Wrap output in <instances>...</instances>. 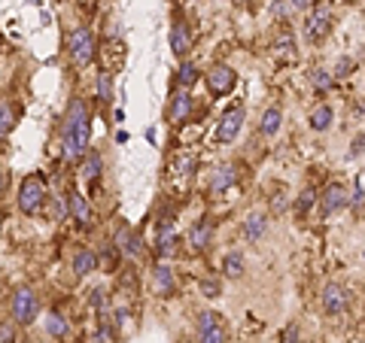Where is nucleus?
<instances>
[{
  "mask_svg": "<svg viewBox=\"0 0 365 343\" xmlns=\"http://www.w3.org/2000/svg\"><path fill=\"white\" fill-rule=\"evenodd\" d=\"M91 137V104L86 97H71L61 119V155L64 162H83Z\"/></svg>",
  "mask_w": 365,
  "mask_h": 343,
  "instance_id": "obj_1",
  "label": "nucleus"
},
{
  "mask_svg": "<svg viewBox=\"0 0 365 343\" xmlns=\"http://www.w3.org/2000/svg\"><path fill=\"white\" fill-rule=\"evenodd\" d=\"M40 316V295L34 285H16L13 292H9V319H13L16 325H34Z\"/></svg>",
  "mask_w": 365,
  "mask_h": 343,
  "instance_id": "obj_2",
  "label": "nucleus"
},
{
  "mask_svg": "<svg viewBox=\"0 0 365 343\" xmlns=\"http://www.w3.org/2000/svg\"><path fill=\"white\" fill-rule=\"evenodd\" d=\"M46 201H49V191H46V179L40 174H28L25 179L19 182V194H16V204L25 216H37Z\"/></svg>",
  "mask_w": 365,
  "mask_h": 343,
  "instance_id": "obj_3",
  "label": "nucleus"
},
{
  "mask_svg": "<svg viewBox=\"0 0 365 343\" xmlns=\"http://www.w3.org/2000/svg\"><path fill=\"white\" fill-rule=\"evenodd\" d=\"M67 52H71V61L76 67H88L91 61H95V33H91V28H73L71 33H67Z\"/></svg>",
  "mask_w": 365,
  "mask_h": 343,
  "instance_id": "obj_4",
  "label": "nucleus"
},
{
  "mask_svg": "<svg viewBox=\"0 0 365 343\" xmlns=\"http://www.w3.org/2000/svg\"><path fill=\"white\" fill-rule=\"evenodd\" d=\"M198 343H228V328L220 313L204 310L198 316Z\"/></svg>",
  "mask_w": 365,
  "mask_h": 343,
  "instance_id": "obj_5",
  "label": "nucleus"
},
{
  "mask_svg": "<svg viewBox=\"0 0 365 343\" xmlns=\"http://www.w3.org/2000/svg\"><path fill=\"white\" fill-rule=\"evenodd\" d=\"M319 213L326 216H335L338 210H344V207H350V191L341 186V182H332V186H326L323 189V194H319Z\"/></svg>",
  "mask_w": 365,
  "mask_h": 343,
  "instance_id": "obj_6",
  "label": "nucleus"
},
{
  "mask_svg": "<svg viewBox=\"0 0 365 343\" xmlns=\"http://www.w3.org/2000/svg\"><path fill=\"white\" fill-rule=\"evenodd\" d=\"M67 216L79 225V228H91L95 225V213H91V204L86 201V194L79 189L67 191Z\"/></svg>",
  "mask_w": 365,
  "mask_h": 343,
  "instance_id": "obj_7",
  "label": "nucleus"
},
{
  "mask_svg": "<svg viewBox=\"0 0 365 343\" xmlns=\"http://www.w3.org/2000/svg\"><path fill=\"white\" fill-rule=\"evenodd\" d=\"M113 243H116L119 255H125V258H140L143 255V240H140V234H137L131 225H125V222L116 228V234H113Z\"/></svg>",
  "mask_w": 365,
  "mask_h": 343,
  "instance_id": "obj_8",
  "label": "nucleus"
},
{
  "mask_svg": "<svg viewBox=\"0 0 365 343\" xmlns=\"http://www.w3.org/2000/svg\"><path fill=\"white\" fill-rule=\"evenodd\" d=\"M244 119H247V110H244V107H232V110H225V112H222V119H220V128H216V140L232 143L235 137L241 134Z\"/></svg>",
  "mask_w": 365,
  "mask_h": 343,
  "instance_id": "obj_9",
  "label": "nucleus"
},
{
  "mask_svg": "<svg viewBox=\"0 0 365 343\" xmlns=\"http://www.w3.org/2000/svg\"><path fill=\"white\" fill-rule=\"evenodd\" d=\"M319 301H323V310H326V313L338 316V313L347 310L350 292H347L341 283H326V285H323V295H319Z\"/></svg>",
  "mask_w": 365,
  "mask_h": 343,
  "instance_id": "obj_10",
  "label": "nucleus"
},
{
  "mask_svg": "<svg viewBox=\"0 0 365 343\" xmlns=\"http://www.w3.org/2000/svg\"><path fill=\"white\" fill-rule=\"evenodd\" d=\"M237 85V73L228 64H213L207 70V88L213 95H228Z\"/></svg>",
  "mask_w": 365,
  "mask_h": 343,
  "instance_id": "obj_11",
  "label": "nucleus"
},
{
  "mask_svg": "<svg viewBox=\"0 0 365 343\" xmlns=\"http://www.w3.org/2000/svg\"><path fill=\"white\" fill-rule=\"evenodd\" d=\"M329 28H332V13H329V6H317L304 25V37L311 43H319L323 37H329Z\"/></svg>",
  "mask_w": 365,
  "mask_h": 343,
  "instance_id": "obj_12",
  "label": "nucleus"
},
{
  "mask_svg": "<svg viewBox=\"0 0 365 343\" xmlns=\"http://www.w3.org/2000/svg\"><path fill=\"white\" fill-rule=\"evenodd\" d=\"M177 243H180V237H177V231H174V222L165 219L155 225V253L162 255V258H170L177 253Z\"/></svg>",
  "mask_w": 365,
  "mask_h": 343,
  "instance_id": "obj_13",
  "label": "nucleus"
},
{
  "mask_svg": "<svg viewBox=\"0 0 365 343\" xmlns=\"http://www.w3.org/2000/svg\"><path fill=\"white\" fill-rule=\"evenodd\" d=\"M237 182V167L235 164H220V167H213V174L207 179V189L213 194H220V191H228Z\"/></svg>",
  "mask_w": 365,
  "mask_h": 343,
  "instance_id": "obj_14",
  "label": "nucleus"
},
{
  "mask_svg": "<svg viewBox=\"0 0 365 343\" xmlns=\"http://www.w3.org/2000/svg\"><path fill=\"white\" fill-rule=\"evenodd\" d=\"M71 268H73L76 277H91V273L98 270V253L95 249H88V246L76 249L73 258H71Z\"/></svg>",
  "mask_w": 365,
  "mask_h": 343,
  "instance_id": "obj_15",
  "label": "nucleus"
},
{
  "mask_svg": "<svg viewBox=\"0 0 365 343\" xmlns=\"http://www.w3.org/2000/svg\"><path fill=\"white\" fill-rule=\"evenodd\" d=\"M210 240H213V222L210 219H198L189 228V246L195 249V253H204V249L210 246Z\"/></svg>",
  "mask_w": 365,
  "mask_h": 343,
  "instance_id": "obj_16",
  "label": "nucleus"
},
{
  "mask_svg": "<svg viewBox=\"0 0 365 343\" xmlns=\"http://www.w3.org/2000/svg\"><path fill=\"white\" fill-rule=\"evenodd\" d=\"M189 112H192V95H189L186 88L174 91V97H170V107H168V119L180 125V122L189 119Z\"/></svg>",
  "mask_w": 365,
  "mask_h": 343,
  "instance_id": "obj_17",
  "label": "nucleus"
},
{
  "mask_svg": "<svg viewBox=\"0 0 365 343\" xmlns=\"http://www.w3.org/2000/svg\"><path fill=\"white\" fill-rule=\"evenodd\" d=\"M153 285H155V295H162V298H170V295L177 292L174 270H170L168 265H155V268H153Z\"/></svg>",
  "mask_w": 365,
  "mask_h": 343,
  "instance_id": "obj_18",
  "label": "nucleus"
},
{
  "mask_svg": "<svg viewBox=\"0 0 365 343\" xmlns=\"http://www.w3.org/2000/svg\"><path fill=\"white\" fill-rule=\"evenodd\" d=\"M170 52L177 55V58H182V55L189 52V46H192V37H189V25L186 21H174V28H170Z\"/></svg>",
  "mask_w": 365,
  "mask_h": 343,
  "instance_id": "obj_19",
  "label": "nucleus"
},
{
  "mask_svg": "<svg viewBox=\"0 0 365 343\" xmlns=\"http://www.w3.org/2000/svg\"><path fill=\"white\" fill-rule=\"evenodd\" d=\"M43 325H46V334L55 337V340H64L67 334H71V322H67V316L58 313V310H49V313H46Z\"/></svg>",
  "mask_w": 365,
  "mask_h": 343,
  "instance_id": "obj_20",
  "label": "nucleus"
},
{
  "mask_svg": "<svg viewBox=\"0 0 365 343\" xmlns=\"http://www.w3.org/2000/svg\"><path fill=\"white\" fill-rule=\"evenodd\" d=\"M16 119H19V112H16V107H13V100H9L6 95H0V143H4L6 137L13 134Z\"/></svg>",
  "mask_w": 365,
  "mask_h": 343,
  "instance_id": "obj_21",
  "label": "nucleus"
},
{
  "mask_svg": "<svg viewBox=\"0 0 365 343\" xmlns=\"http://www.w3.org/2000/svg\"><path fill=\"white\" fill-rule=\"evenodd\" d=\"M268 231V216L265 213H250L244 219V237L250 240V243H256L259 237H265Z\"/></svg>",
  "mask_w": 365,
  "mask_h": 343,
  "instance_id": "obj_22",
  "label": "nucleus"
},
{
  "mask_svg": "<svg viewBox=\"0 0 365 343\" xmlns=\"http://www.w3.org/2000/svg\"><path fill=\"white\" fill-rule=\"evenodd\" d=\"M101 174H104V155H101L98 149H88L83 155V176H86V182H98Z\"/></svg>",
  "mask_w": 365,
  "mask_h": 343,
  "instance_id": "obj_23",
  "label": "nucleus"
},
{
  "mask_svg": "<svg viewBox=\"0 0 365 343\" xmlns=\"http://www.w3.org/2000/svg\"><path fill=\"white\" fill-rule=\"evenodd\" d=\"M280 125H283V110L280 107H268L265 116H262V122H259V131L265 137H274L280 131Z\"/></svg>",
  "mask_w": 365,
  "mask_h": 343,
  "instance_id": "obj_24",
  "label": "nucleus"
},
{
  "mask_svg": "<svg viewBox=\"0 0 365 343\" xmlns=\"http://www.w3.org/2000/svg\"><path fill=\"white\" fill-rule=\"evenodd\" d=\"M332 119H335V112H332V107H329V104H317L311 110V128L314 131H329Z\"/></svg>",
  "mask_w": 365,
  "mask_h": 343,
  "instance_id": "obj_25",
  "label": "nucleus"
},
{
  "mask_svg": "<svg viewBox=\"0 0 365 343\" xmlns=\"http://www.w3.org/2000/svg\"><path fill=\"white\" fill-rule=\"evenodd\" d=\"M274 49H277V58L283 61H295V40H292V33L289 31H283L277 43H274Z\"/></svg>",
  "mask_w": 365,
  "mask_h": 343,
  "instance_id": "obj_26",
  "label": "nucleus"
},
{
  "mask_svg": "<svg viewBox=\"0 0 365 343\" xmlns=\"http://www.w3.org/2000/svg\"><path fill=\"white\" fill-rule=\"evenodd\" d=\"M222 270H225V277L241 280V277H244V255H241V253L225 255V261H222Z\"/></svg>",
  "mask_w": 365,
  "mask_h": 343,
  "instance_id": "obj_27",
  "label": "nucleus"
},
{
  "mask_svg": "<svg viewBox=\"0 0 365 343\" xmlns=\"http://www.w3.org/2000/svg\"><path fill=\"white\" fill-rule=\"evenodd\" d=\"M98 100H101V104H107V107L113 100V76H110V70L98 73Z\"/></svg>",
  "mask_w": 365,
  "mask_h": 343,
  "instance_id": "obj_28",
  "label": "nucleus"
},
{
  "mask_svg": "<svg viewBox=\"0 0 365 343\" xmlns=\"http://www.w3.org/2000/svg\"><path fill=\"white\" fill-rule=\"evenodd\" d=\"M177 79H180V85L189 91V85H195V83H198V67L192 64V61H182V64H180Z\"/></svg>",
  "mask_w": 365,
  "mask_h": 343,
  "instance_id": "obj_29",
  "label": "nucleus"
},
{
  "mask_svg": "<svg viewBox=\"0 0 365 343\" xmlns=\"http://www.w3.org/2000/svg\"><path fill=\"white\" fill-rule=\"evenodd\" d=\"M311 85H314L317 91H329V88H332V85H335V76H332V73H329V70H326V67H317V70L311 73Z\"/></svg>",
  "mask_w": 365,
  "mask_h": 343,
  "instance_id": "obj_30",
  "label": "nucleus"
},
{
  "mask_svg": "<svg viewBox=\"0 0 365 343\" xmlns=\"http://www.w3.org/2000/svg\"><path fill=\"white\" fill-rule=\"evenodd\" d=\"M116 261H119V249H116V243H113V240H107L104 249H101V253H98V268H101V265L116 268Z\"/></svg>",
  "mask_w": 365,
  "mask_h": 343,
  "instance_id": "obj_31",
  "label": "nucleus"
},
{
  "mask_svg": "<svg viewBox=\"0 0 365 343\" xmlns=\"http://www.w3.org/2000/svg\"><path fill=\"white\" fill-rule=\"evenodd\" d=\"M314 204H317V191H314V189H304V191L299 194V201H295V210L304 216V213H311Z\"/></svg>",
  "mask_w": 365,
  "mask_h": 343,
  "instance_id": "obj_32",
  "label": "nucleus"
},
{
  "mask_svg": "<svg viewBox=\"0 0 365 343\" xmlns=\"http://www.w3.org/2000/svg\"><path fill=\"white\" fill-rule=\"evenodd\" d=\"M0 343H16V322L13 319H0Z\"/></svg>",
  "mask_w": 365,
  "mask_h": 343,
  "instance_id": "obj_33",
  "label": "nucleus"
},
{
  "mask_svg": "<svg viewBox=\"0 0 365 343\" xmlns=\"http://www.w3.org/2000/svg\"><path fill=\"white\" fill-rule=\"evenodd\" d=\"M201 292H204V298H220V292H222V285H220V280H213V277H207L201 283Z\"/></svg>",
  "mask_w": 365,
  "mask_h": 343,
  "instance_id": "obj_34",
  "label": "nucleus"
},
{
  "mask_svg": "<svg viewBox=\"0 0 365 343\" xmlns=\"http://www.w3.org/2000/svg\"><path fill=\"white\" fill-rule=\"evenodd\" d=\"M271 13L277 16V19H287L292 13V6H289V0H274L271 4Z\"/></svg>",
  "mask_w": 365,
  "mask_h": 343,
  "instance_id": "obj_35",
  "label": "nucleus"
},
{
  "mask_svg": "<svg viewBox=\"0 0 365 343\" xmlns=\"http://www.w3.org/2000/svg\"><path fill=\"white\" fill-rule=\"evenodd\" d=\"M192 167H195V158H192V155L177 158V170H180V174H192Z\"/></svg>",
  "mask_w": 365,
  "mask_h": 343,
  "instance_id": "obj_36",
  "label": "nucleus"
},
{
  "mask_svg": "<svg viewBox=\"0 0 365 343\" xmlns=\"http://www.w3.org/2000/svg\"><path fill=\"white\" fill-rule=\"evenodd\" d=\"M6 191H9V170L0 167V201L6 198Z\"/></svg>",
  "mask_w": 365,
  "mask_h": 343,
  "instance_id": "obj_37",
  "label": "nucleus"
},
{
  "mask_svg": "<svg viewBox=\"0 0 365 343\" xmlns=\"http://www.w3.org/2000/svg\"><path fill=\"white\" fill-rule=\"evenodd\" d=\"M353 67H356V64H353L350 58H341V61H338V70H335L332 76H344V73H350V70H353Z\"/></svg>",
  "mask_w": 365,
  "mask_h": 343,
  "instance_id": "obj_38",
  "label": "nucleus"
},
{
  "mask_svg": "<svg viewBox=\"0 0 365 343\" xmlns=\"http://www.w3.org/2000/svg\"><path fill=\"white\" fill-rule=\"evenodd\" d=\"M55 216H58V219L67 216V198H55Z\"/></svg>",
  "mask_w": 365,
  "mask_h": 343,
  "instance_id": "obj_39",
  "label": "nucleus"
},
{
  "mask_svg": "<svg viewBox=\"0 0 365 343\" xmlns=\"http://www.w3.org/2000/svg\"><path fill=\"white\" fill-rule=\"evenodd\" d=\"M289 6H292V9H314L317 0H289Z\"/></svg>",
  "mask_w": 365,
  "mask_h": 343,
  "instance_id": "obj_40",
  "label": "nucleus"
},
{
  "mask_svg": "<svg viewBox=\"0 0 365 343\" xmlns=\"http://www.w3.org/2000/svg\"><path fill=\"white\" fill-rule=\"evenodd\" d=\"M283 343H299V328L289 325V328H287V340H283Z\"/></svg>",
  "mask_w": 365,
  "mask_h": 343,
  "instance_id": "obj_41",
  "label": "nucleus"
},
{
  "mask_svg": "<svg viewBox=\"0 0 365 343\" xmlns=\"http://www.w3.org/2000/svg\"><path fill=\"white\" fill-rule=\"evenodd\" d=\"M274 210H287V198H283V194L274 198Z\"/></svg>",
  "mask_w": 365,
  "mask_h": 343,
  "instance_id": "obj_42",
  "label": "nucleus"
},
{
  "mask_svg": "<svg viewBox=\"0 0 365 343\" xmlns=\"http://www.w3.org/2000/svg\"><path fill=\"white\" fill-rule=\"evenodd\" d=\"M362 146H365V137H356V146H353V155H359V152H362Z\"/></svg>",
  "mask_w": 365,
  "mask_h": 343,
  "instance_id": "obj_43",
  "label": "nucleus"
},
{
  "mask_svg": "<svg viewBox=\"0 0 365 343\" xmlns=\"http://www.w3.org/2000/svg\"><path fill=\"white\" fill-rule=\"evenodd\" d=\"M28 4H34V6H40V4H43V0H28Z\"/></svg>",
  "mask_w": 365,
  "mask_h": 343,
  "instance_id": "obj_44",
  "label": "nucleus"
},
{
  "mask_svg": "<svg viewBox=\"0 0 365 343\" xmlns=\"http://www.w3.org/2000/svg\"><path fill=\"white\" fill-rule=\"evenodd\" d=\"M362 110H365V104H362Z\"/></svg>",
  "mask_w": 365,
  "mask_h": 343,
  "instance_id": "obj_45",
  "label": "nucleus"
}]
</instances>
